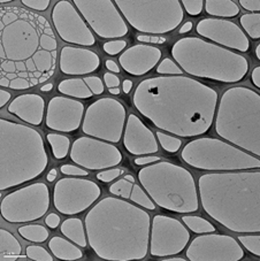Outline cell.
I'll use <instances>...</instances> for the list:
<instances>
[{
    "mask_svg": "<svg viewBox=\"0 0 260 261\" xmlns=\"http://www.w3.org/2000/svg\"><path fill=\"white\" fill-rule=\"evenodd\" d=\"M190 241V232L178 220L157 214L152 219L150 230V254L168 258L180 254Z\"/></svg>",
    "mask_w": 260,
    "mask_h": 261,
    "instance_id": "obj_15",
    "label": "cell"
},
{
    "mask_svg": "<svg viewBox=\"0 0 260 261\" xmlns=\"http://www.w3.org/2000/svg\"><path fill=\"white\" fill-rule=\"evenodd\" d=\"M255 57H257L258 60H260V44L255 47Z\"/></svg>",
    "mask_w": 260,
    "mask_h": 261,
    "instance_id": "obj_57",
    "label": "cell"
},
{
    "mask_svg": "<svg viewBox=\"0 0 260 261\" xmlns=\"http://www.w3.org/2000/svg\"><path fill=\"white\" fill-rule=\"evenodd\" d=\"M205 11L215 17H235L240 14V7L232 0H206Z\"/></svg>",
    "mask_w": 260,
    "mask_h": 261,
    "instance_id": "obj_28",
    "label": "cell"
},
{
    "mask_svg": "<svg viewBox=\"0 0 260 261\" xmlns=\"http://www.w3.org/2000/svg\"><path fill=\"white\" fill-rule=\"evenodd\" d=\"M105 65H106V68L109 69L111 73H113V74L120 73V67L116 65L113 60H107L105 62Z\"/></svg>",
    "mask_w": 260,
    "mask_h": 261,
    "instance_id": "obj_51",
    "label": "cell"
},
{
    "mask_svg": "<svg viewBox=\"0 0 260 261\" xmlns=\"http://www.w3.org/2000/svg\"><path fill=\"white\" fill-rule=\"evenodd\" d=\"M215 133L254 156H260V96L246 87L223 92L215 111Z\"/></svg>",
    "mask_w": 260,
    "mask_h": 261,
    "instance_id": "obj_6",
    "label": "cell"
},
{
    "mask_svg": "<svg viewBox=\"0 0 260 261\" xmlns=\"http://www.w3.org/2000/svg\"><path fill=\"white\" fill-rule=\"evenodd\" d=\"M240 23L243 33L251 39H260V14L259 13H246L240 17ZM248 37V38H249Z\"/></svg>",
    "mask_w": 260,
    "mask_h": 261,
    "instance_id": "obj_32",
    "label": "cell"
},
{
    "mask_svg": "<svg viewBox=\"0 0 260 261\" xmlns=\"http://www.w3.org/2000/svg\"><path fill=\"white\" fill-rule=\"evenodd\" d=\"M137 40L142 43H153V44H163L166 42L164 37H159V36H146V35H138Z\"/></svg>",
    "mask_w": 260,
    "mask_h": 261,
    "instance_id": "obj_47",
    "label": "cell"
},
{
    "mask_svg": "<svg viewBox=\"0 0 260 261\" xmlns=\"http://www.w3.org/2000/svg\"><path fill=\"white\" fill-rule=\"evenodd\" d=\"M181 158L191 167L212 173L260 168L257 156L211 137L197 138L188 143L181 152Z\"/></svg>",
    "mask_w": 260,
    "mask_h": 261,
    "instance_id": "obj_9",
    "label": "cell"
},
{
    "mask_svg": "<svg viewBox=\"0 0 260 261\" xmlns=\"http://www.w3.org/2000/svg\"><path fill=\"white\" fill-rule=\"evenodd\" d=\"M0 84L15 91L45 83L56 71L58 42L50 22L28 8L0 10Z\"/></svg>",
    "mask_w": 260,
    "mask_h": 261,
    "instance_id": "obj_1",
    "label": "cell"
},
{
    "mask_svg": "<svg viewBox=\"0 0 260 261\" xmlns=\"http://www.w3.org/2000/svg\"><path fill=\"white\" fill-rule=\"evenodd\" d=\"M22 247L16 237L6 229L0 230V259L11 255H20Z\"/></svg>",
    "mask_w": 260,
    "mask_h": 261,
    "instance_id": "obj_29",
    "label": "cell"
},
{
    "mask_svg": "<svg viewBox=\"0 0 260 261\" xmlns=\"http://www.w3.org/2000/svg\"><path fill=\"white\" fill-rule=\"evenodd\" d=\"M157 73L160 75H182L183 70L170 58H165L157 67Z\"/></svg>",
    "mask_w": 260,
    "mask_h": 261,
    "instance_id": "obj_37",
    "label": "cell"
},
{
    "mask_svg": "<svg viewBox=\"0 0 260 261\" xmlns=\"http://www.w3.org/2000/svg\"><path fill=\"white\" fill-rule=\"evenodd\" d=\"M163 52L155 46L137 44L121 53L119 64L125 73L133 76H143L158 65Z\"/></svg>",
    "mask_w": 260,
    "mask_h": 261,
    "instance_id": "obj_22",
    "label": "cell"
},
{
    "mask_svg": "<svg viewBox=\"0 0 260 261\" xmlns=\"http://www.w3.org/2000/svg\"><path fill=\"white\" fill-rule=\"evenodd\" d=\"M198 197L206 214L228 230L260 232V170L201 175Z\"/></svg>",
    "mask_w": 260,
    "mask_h": 261,
    "instance_id": "obj_4",
    "label": "cell"
},
{
    "mask_svg": "<svg viewBox=\"0 0 260 261\" xmlns=\"http://www.w3.org/2000/svg\"><path fill=\"white\" fill-rule=\"evenodd\" d=\"M48 249L53 256L59 260H79L83 258V252L75 243L65 240V238L55 236L48 242Z\"/></svg>",
    "mask_w": 260,
    "mask_h": 261,
    "instance_id": "obj_25",
    "label": "cell"
},
{
    "mask_svg": "<svg viewBox=\"0 0 260 261\" xmlns=\"http://www.w3.org/2000/svg\"><path fill=\"white\" fill-rule=\"evenodd\" d=\"M84 82L87 83L88 88L90 91L95 94H102L104 93V85H102V81L98 77V76H85L83 79Z\"/></svg>",
    "mask_w": 260,
    "mask_h": 261,
    "instance_id": "obj_41",
    "label": "cell"
},
{
    "mask_svg": "<svg viewBox=\"0 0 260 261\" xmlns=\"http://www.w3.org/2000/svg\"><path fill=\"white\" fill-rule=\"evenodd\" d=\"M157 138H158V142L161 147L168 153H176L182 146V141L180 138L167 133L157 132Z\"/></svg>",
    "mask_w": 260,
    "mask_h": 261,
    "instance_id": "obj_34",
    "label": "cell"
},
{
    "mask_svg": "<svg viewBox=\"0 0 260 261\" xmlns=\"http://www.w3.org/2000/svg\"><path fill=\"white\" fill-rule=\"evenodd\" d=\"M239 241L250 253L255 256H260V236L255 235H240Z\"/></svg>",
    "mask_w": 260,
    "mask_h": 261,
    "instance_id": "obj_36",
    "label": "cell"
},
{
    "mask_svg": "<svg viewBox=\"0 0 260 261\" xmlns=\"http://www.w3.org/2000/svg\"><path fill=\"white\" fill-rule=\"evenodd\" d=\"M197 34L212 40L221 47L245 53L250 48V40L243 30L234 22L225 19H201L196 25Z\"/></svg>",
    "mask_w": 260,
    "mask_h": 261,
    "instance_id": "obj_19",
    "label": "cell"
},
{
    "mask_svg": "<svg viewBox=\"0 0 260 261\" xmlns=\"http://www.w3.org/2000/svg\"><path fill=\"white\" fill-rule=\"evenodd\" d=\"M213 88L188 76H158L143 80L133 94V103L157 128L178 137L206 134L218 106Z\"/></svg>",
    "mask_w": 260,
    "mask_h": 261,
    "instance_id": "obj_2",
    "label": "cell"
},
{
    "mask_svg": "<svg viewBox=\"0 0 260 261\" xmlns=\"http://www.w3.org/2000/svg\"><path fill=\"white\" fill-rule=\"evenodd\" d=\"M160 156L157 155H142V156H137V158L134 160V163L137 166H147V165H152L158 163V161H161Z\"/></svg>",
    "mask_w": 260,
    "mask_h": 261,
    "instance_id": "obj_44",
    "label": "cell"
},
{
    "mask_svg": "<svg viewBox=\"0 0 260 261\" xmlns=\"http://www.w3.org/2000/svg\"><path fill=\"white\" fill-rule=\"evenodd\" d=\"M17 232L25 241L37 243V244L46 242L48 235H50L47 229L40 226V224H25V226H22L17 229Z\"/></svg>",
    "mask_w": 260,
    "mask_h": 261,
    "instance_id": "obj_31",
    "label": "cell"
},
{
    "mask_svg": "<svg viewBox=\"0 0 260 261\" xmlns=\"http://www.w3.org/2000/svg\"><path fill=\"white\" fill-rule=\"evenodd\" d=\"M124 170L121 169V168H109V169H104L101 170L97 174V178L99 179L100 182H104V183H110L112 181H114L118 177H120L121 175L123 174Z\"/></svg>",
    "mask_w": 260,
    "mask_h": 261,
    "instance_id": "obj_40",
    "label": "cell"
},
{
    "mask_svg": "<svg viewBox=\"0 0 260 261\" xmlns=\"http://www.w3.org/2000/svg\"><path fill=\"white\" fill-rule=\"evenodd\" d=\"M61 173L67 176H76V177H84L88 176L89 172L84 168L80 167L77 165H62L60 167Z\"/></svg>",
    "mask_w": 260,
    "mask_h": 261,
    "instance_id": "obj_43",
    "label": "cell"
},
{
    "mask_svg": "<svg viewBox=\"0 0 260 261\" xmlns=\"http://www.w3.org/2000/svg\"><path fill=\"white\" fill-rule=\"evenodd\" d=\"M52 89H53V84L52 83H47V84L43 85V87L40 88V91H42V92H48V91H51Z\"/></svg>",
    "mask_w": 260,
    "mask_h": 261,
    "instance_id": "obj_55",
    "label": "cell"
},
{
    "mask_svg": "<svg viewBox=\"0 0 260 261\" xmlns=\"http://www.w3.org/2000/svg\"><path fill=\"white\" fill-rule=\"evenodd\" d=\"M100 66V59L96 52L89 48L64 46L59 55V68L62 74L82 76L95 73Z\"/></svg>",
    "mask_w": 260,
    "mask_h": 261,
    "instance_id": "obj_23",
    "label": "cell"
},
{
    "mask_svg": "<svg viewBox=\"0 0 260 261\" xmlns=\"http://www.w3.org/2000/svg\"><path fill=\"white\" fill-rule=\"evenodd\" d=\"M74 6L90 28L104 39L122 38L128 34V25L122 14L111 0H74Z\"/></svg>",
    "mask_w": 260,
    "mask_h": 261,
    "instance_id": "obj_13",
    "label": "cell"
},
{
    "mask_svg": "<svg viewBox=\"0 0 260 261\" xmlns=\"http://www.w3.org/2000/svg\"><path fill=\"white\" fill-rule=\"evenodd\" d=\"M104 83L109 89L112 88H119L120 80L116 75L113 73H106L104 74Z\"/></svg>",
    "mask_w": 260,
    "mask_h": 261,
    "instance_id": "obj_46",
    "label": "cell"
},
{
    "mask_svg": "<svg viewBox=\"0 0 260 261\" xmlns=\"http://www.w3.org/2000/svg\"><path fill=\"white\" fill-rule=\"evenodd\" d=\"M11 97H12V93L10 91H7L5 88L2 89V91H0V107H5L8 101L11 100Z\"/></svg>",
    "mask_w": 260,
    "mask_h": 261,
    "instance_id": "obj_49",
    "label": "cell"
},
{
    "mask_svg": "<svg viewBox=\"0 0 260 261\" xmlns=\"http://www.w3.org/2000/svg\"><path fill=\"white\" fill-rule=\"evenodd\" d=\"M192 25H194V24H192L191 21H187L186 23L181 27V29H180V31H178V33H180L181 35L189 33V31L192 29Z\"/></svg>",
    "mask_w": 260,
    "mask_h": 261,
    "instance_id": "obj_53",
    "label": "cell"
},
{
    "mask_svg": "<svg viewBox=\"0 0 260 261\" xmlns=\"http://www.w3.org/2000/svg\"><path fill=\"white\" fill-rule=\"evenodd\" d=\"M0 190L33 181L46 169L48 156L42 135L28 125L2 119Z\"/></svg>",
    "mask_w": 260,
    "mask_h": 261,
    "instance_id": "obj_5",
    "label": "cell"
},
{
    "mask_svg": "<svg viewBox=\"0 0 260 261\" xmlns=\"http://www.w3.org/2000/svg\"><path fill=\"white\" fill-rule=\"evenodd\" d=\"M137 176L142 188L161 208L180 214L198 211V189L188 169L161 160L145 166Z\"/></svg>",
    "mask_w": 260,
    "mask_h": 261,
    "instance_id": "obj_8",
    "label": "cell"
},
{
    "mask_svg": "<svg viewBox=\"0 0 260 261\" xmlns=\"http://www.w3.org/2000/svg\"><path fill=\"white\" fill-rule=\"evenodd\" d=\"M84 224L82 220L79 218H69L66 219L61 223L60 231L66 238L75 243L80 247H85L88 245L87 231L84 230Z\"/></svg>",
    "mask_w": 260,
    "mask_h": 261,
    "instance_id": "obj_26",
    "label": "cell"
},
{
    "mask_svg": "<svg viewBox=\"0 0 260 261\" xmlns=\"http://www.w3.org/2000/svg\"><path fill=\"white\" fill-rule=\"evenodd\" d=\"M69 156L75 165L90 170L114 168L122 161V154L113 144L89 136L76 139Z\"/></svg>",
    "mask_w": 260,
    "mask_h": 261,
    "instance_id": "obj_16",
    "label": "cell"
},
{
    "mask_svg": "<svg viewBox=\"0 0 260 261\" xmlns=\"http://www.w3.org/2000/svg\"><path fill=\"white\" fill-rule=\"evenodd\" d=\"M58 91L65 94L66 97L74 99H88L93 96V93L88 88L83 79H66L58 85Z\"/></svg>",
    "mask_w": 260,
    "mask_h": 261,
    "instance_id": "obj_27",
    "label": "cell"
},
{
    "mask_svg": "<svg viewBox=\"0 0 260 261\" xmlns=\"http://www.w3.org/2000/svg\"><path fill=\"white\" fill-rule=\"evenodd\" d=\"M2 4H8V3H12L11 0H2V2H0Z\"/></svg>",
    "mask_w": 260,
    "mask_h": 261,
    "instance_id": "obj_58",
    "label": "cell"
},
{
    "mask_svg": "<svg viewBox=\"0 0 260 261\" xmlns=\"http://www.w3.org/2000/svg\"><path fill=\"white\" fill-rule=\"evenodd\" d=\"M251 80H252L254 87L260 89V67L259 66L254 67L253 68L252 73H251Z\"/></svg>",
    "mask_w": 260,
    "mask_h": 261,
    "instance_id": "obj_50",
    "label": "cell"
},
{
    "mask_svg": "<svg viewBox=\"0 0 260 261\" xmlns=\"http://www.w3.org/2000/svg\"><path fill=\"white\" fill-rule=\"evenodd\" d=\"M51 20L57 34L64 42L80 46H93L96 38L73 2H57L51 12Z\"/></svg>",
    "mask_w": 260,
    "mask_h": 261,
    "instance_id": "obj_18",
    "label": "cell"
},
{
    "mask_svg": "<svg viewBox=\"0 0 260 261\" xmlns=\"http://www.w3.org/2000/svg\"><path fill=\"white\" fill-rule=\"evenodd\" d=\"M57 176H58V172H57V169H51L50 170V173L47 174V181L48 182H53V181H56V178H57Z\"/></svg>",
    "mask_w": 260,
    "mask_h": 261,
    "instance_id": "obj_54",
    "label": "cell"
},
{
    "mask_svg": "<svg viewBox=\"0 0 260 261\" xmlns=\"http://www.w3.org/2000/svg\"><path fill=\"white\" fill-rule=\"evenodd\" d=\"M8 113L15 115L30 125H40L45 113V100L36 93L20 94L7 107Z\"/></svg>",
    "mask_w": 260,
    "mask_h": 261,
    "instance_id": "obj_24",
    "label": "cell"
},
{
    "mask_svg": "<svg viewBox=\"0 0 260 261\" xmlns=\"http://www.w3.org/2000/svg\"><path fill=\"white\" fill-rule=\"evenodd\" d=\"M25 254L28 255L30 260H39V261H53V254L46 251L43 246L39 245H28L25 247Z\"/></svg>",
    "mask_w": 260,
    "mask_h": 261,
    "instance_id": "obj_35",
    "label": "cell"
},
{
    "mask_svg": "<svg viewBox=\"0 0 260 261\" xmlns=\"http://www.w3.org/2000/svg\"><path fill=\"white\" fill-rule=\"evenodd\" d=\"M125 20L134 29L151 35H164L176 29L185 19V12L178 0L168 2H135L116 0Z\"/></svg>",
    "mask_w": 260,
    "mask_h": 261,
    "instance_id": "obj_10",
    "label": "cell"
},
{
    "mask_svg": "<svg viewBox=\"0 0 260 261\" xmlns=\"http://www.w3.org/2000/svg\"><path fill=\"white\" fill-rule=\"evenodd\" d=\"M123 146L130 154L137 156L151 155L159 151L154 134L135 114H130L125 121Z\"/></svg>",
    "mask_w": 260,
    "mask_h": 261,
    "instance_id": "obj_21",
    "label": "cell"
},
{
    "mask_svg": "<svg viewBox=\"0 0 260 261\" xmlns=\"http://www.w3.org/2000/svg\"><path fill=\"white\" fill-rule=\"evenodd\" d=\"M46 139L51 145L52 153L56 159H65L70 152V141L65 135L51 133L47 134Z\"/></svg>",
    "mask_w": 260,
    "mask_h": 261,
    "instance_id": "obj_30",
    "label": "cell"
},
{
    "mask_svg": "<svg viewBox=\"0 0 260 261\" xmlns=\"http://www.w3.org/2000/svg\"><path fill=\"white\" fill-rule=\"evenodd\" d=\"M182 221L186 226L190 229L192 232L195 233H209V232H215V227L212 223L204 218L196 217V215H185L182 217Z\"/></svg>",
    "mask_w": 260,
    "mask_h": 261,
    "instance_id": "obj_33",
    "label": "cell"
},
{
    "mask_svg": "<svg viewBox=\"0 0 260 261\" xmlns=\"http://www.w3.org/2000/svg\"><path fill=\"white\" fill-rule=\"evenodd\" d=\"M60 221H61L60 217L56 213H50L45 219V223L47 224V227L51 229H56L59 227Z\"/></svg>",
    "mask_w": 260,
    "mask_h": 261,
    "instance_id": "obj_48",
    "label": "cell"
},
{
    "mask_svg": "<svg viewBox=\"0 0 260 261\" xmlns=\"http://www.w3.org/2000/svg\"><path fill=\"white\" fill-rule=\"evenodd\" d=\"M88 243L101 259H144L149 252L151 218L141 206L105 197L89 211L84 221Z\"/></svg>",
    "mask_w": 260,
    "mask_h": 261,
    "instance_id": "obj_3",
    "label": "cell"
},
{
    "mask_svg": "<svg viewBox=\"0 0 260 261\" xmlns=\"http://www.w3.org/2000/svg\"><path fill=\"white\" fill-rule=\"evenodd\" d=\"M127 111L123 103L111 97H102L87 107L82 132L89 137L116 144L122 137Z\"/></svg>",
    "mask_w": 260,
    "mask_h": 261,
    "instance_id": "obj_11",
    "label": "cell"
},
{
    "mask_svg": "<svg viewBox=\"0 0 260 261\" xmlns=\"http://www.w3.org/2000/svg\"><path fill=\"white\" fill-rule=\"evenodd\" d=\"M109 92L111 94H120V89L119 88H112V89H109Z\"/></svg>",
    "mask_w": 260,
    "mask_h": 261,
    "instance_id": "obj_56",
    "label": "cell"
},
{
    "mask_svg": "<svg viewBox=\"0 0 260 261\" xmlns=\"http://www.w3.org/2000/svg\"><path fill=\"white\" fill-rule=\"evenodd\" d=\"M172 57L183 73L222 83H239L249 71L245 57L197 37L178 39Z\"/></svg>",
    "mask_w": 260,
    "mask_h": 261,
    "instance_id": "obj_7",
    "label": "cell"
},
{
    "mask_svg": "<svg viewBox=\"0 0 260 261\" xmlns=\"http://www.w3.org/2000/svg\"><path fill=\"white\" fill-rule=\"evenodd\" d=\"M100 195L99 186L91 179L65 177L53 188V205L60 214L75 215L91 207Z\"/></svg>",
    "mask_w": 260,
    "mask_h": 261,
    "instance_id": "obj_14",
    "label": "cell"
},
{
    "mask_svg": "<svg viewBox=\"0 0 260 261\" xmlns=\"http://www.w3.org/2000/svg\"><path fill=\"white\" fill-rule=\"evenodd\" d=\"M50 208V190L37 182L8 193L2 200V217L10 223H27L42 219Z\"/></svg>",
    "mask_w": 260,
    "mask_h": 261,
    "instance_id": "obj_12",
    "label": "cell"
},
{
    "mask_svg": "<svg viewBox=\"0 0 260 261\" xmlns=\"http://www.w3.org/2000/svg\"><path fill=\"white\" fill-rule=\"evenodd\" d=\"M186 255L191 261H239L244 256V251L234 237L209 232L196 237Z\"/></svg>",
    "mask_w": 260,
    "mask_h": 261,
    "instance_id": "obj_17",
    "label": "cell"
},
{
    "mask_svg": "<svg viewBox=\"0 0 260 261\" xmlns=\"http://www.w3.org/2000/svg\"><path fill=\"white\" fill-rule=\"evenodd\" d=\"M127 47V42L123 39H115V40H109V42L104 43L102 48L104 52L109 56H116L123 51Z\"/></svg>",
    "mask_w": 260,
    "mask_h": 261,
    "instance_id": "obj_38",
    "label": "cell"
},
{
    "mask_svg": "<svg viewBox=\"0 0 260 261\" xmlns=\"http://www.w3.org/2000/svg\"><path fill=\"white\" fill-rule=\"evenodd\" d=\"M240 5L245 11L258 13L260 11V2L259 0H240Z\"/></svg>",
    "mask_w": 260,
    "mask_h": 261,
    "instance_id": "obj_45",
    "label": "cell"
},
{
    "mask_svg": "<svg viewBox=\"0 0 260 261\" xmlns=\"http://www.w3.org/2000/svg\"><path fill=\"white\" fill-rule=\"evenodd\" d=\"M83 102L66 96L53 97L47 103L45 123L53 132L73 133L83 122Z\"/></svg>",
    "mask_w": 260,
    "mask_h": 261,
    "instance_id": "obj_20",
    "label": "cell"
},
{
    "mask_svg": "<svg viewBox=\"0 0 260 261\" xmlns=\"http://www.w3.org/2000/svg\"><path fill=\"white\" fill-rule=\"evenodd\" d=\"M181 5L190 16H197L203 12L204 2L203 0H183Z\"/></svg>",
    "mask_w": 260,
    "mask_h": 261,
    "instance_id": "obj_39",
    "label": "cell"
},
{
    "mask_svg": "<svg viewBox=\"0 0 260 261\" xmlns=\"http://www.w3.org/2000/svg\"><path fill=\"white\" fill-rule=\"evenodd\" d=\"M50 0H21V4L24 7L34 12H44L50 6Z\"/></svg>",
    "mask_w": 260,
    "mask_h": 261,
    "instance_id": "obj_42",
    "label": "cell"
},
{
    "mask_svg": "<svg viewBox=\"0 0 260 261\" xmlns=\"http://www.w3.org/2000/svg\"><path fill=\"white\" fill-rule=\"evenodd\" d=\"M133 89V82L130 80H124L122 83V90L125 94H128Z\"/></svg>",
    "mask_w": 260,
    "mask_h": 261,
    "instance_id": "obj_52",
    "label": "cell"
}]
</instances>
